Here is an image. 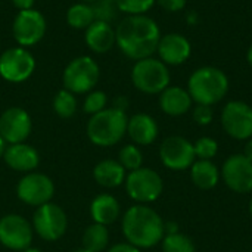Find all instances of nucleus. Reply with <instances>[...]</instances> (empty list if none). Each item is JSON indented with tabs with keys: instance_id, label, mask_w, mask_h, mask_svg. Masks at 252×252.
<instances>
[{
	"instance_id": "1",
	"label": "nucleus",
	"mask_w": 252,
	"mask_h": 252,
	"mask_svg": "<svg viewBox=\"0 0 252 252\" xmlns=\"http://www.w3.org/2000/svg\"><path fill=\"white\" fill-rule=\"evenodd\" d=\"M161 35V28L154 18L130 15L115 27V46L126 58L136 62L157 53Z\"/></svg>"
},
{
	"instance_id": "2",
	"label": "nucleus",
	"mask_w": 252,
	"mask_h": 252,
	"mask_svg": "<svg viewBox=\"0 0 252 252\" xmlns=\"http://www.w3.org/2000/svg\"><path fill=\"white\" fill-rule=\"evenodd\" d=\"M126 241L139 250H149L161 244L164 238V220L149 205L136 204L130 207L121 220Z\"/></svg>"
},
{
	"instance_id": "3",
	"label": "nucleus",
	"mask_w": 252,
	"mask_h": 252,
	"mask_svg": "<svg viewBox=\"0 0 252 252\" xmlns=\"http://www.w3.org/2000/svg\"><path fill=\"white\" fill-rule=\"evenodd\" d=\"M230 89L227 74L217 66H201L195 69L188 80V92L198 105L213 106L221 102Z\"/></svg>"
},
{
	"instance_id": "4",
	"label": "nucleus",
	"mask_w": 252,
	"mask_h": 252,
	"mask_svg": "<svg viewBox=\"0 0 252 252\" xmlns=\"http://www.w3.org/2000/svg\"><path fill=\"white\" fill-rule=\"evenodd\" d=\"M127 112L106 108L90 117L86 133L89 140L99 148H109L120 143L127 134Z\"/></svg>"
},
{
	"instance_id": "5",
	"label": "nucleus",
	"mask_w": 252,
	"mask_h": 252,
	"mask_svg": "<svg viewBox=\"0 0 252 252\" xmlns=\"http://www.w3.org/2000/svg\"><path fill=\"white\" fill-rule=\"evenodd\" d=\"M171 81L168 66L158 58H145L136 61L131 68L133 86L145 94H159Z\"/></svg>"
},
{
	"instance_id": "6",
	"label": "nucleus",
	"mask_w": 252,
	"mask_h": 252,
	"mask_svg": "<svg viewBox=\"0 0 252 252\" xmlns=\"http://www.w3.org/2000/svg\"><path fill=\"white\" fill-rule=\"evenodd\" d=\"M100 77V69L94 58L81 55L68 62L62 74L63 89L74 94H87L94 90Z\"/></svg>"
},
{
	"instance_id": "7",
	"label": "nucleus",
	"mask_w": 252,
	"mask_h": 252,
	"mask_svg": "<svg viewBox=\"0 0 252 252\" xmlns=\"http://www.w3.org/2000/svg\"><path fill=\"white\" fill-rule=\"evenodd\" d=\"M126 192L136 204H152L164 192V182L158 171L149 167H140L128 171L126 182Z\"/></svg>"
},
{
	"instance_id": "8",
	"label": "nucleus",
	"mask_w": 252,
	"mask_h": 252,
	"mask_svg": "<svg viewBox=\"0 0 252 252\" xmlns=\"http://www.w3.org/2000/svg\"><path fill=\"white\" fill-rule=\"evenodd\" d=\"M31 224L38 238L47 242H55L66 233L68 217L58 204L47 202L35 208Z\"/></svg>"
},
{
	"instance_id": "9",
	"label": "nucleus",
	"mask_w": 252,
	"mask_h": 252,
	"mask_svg": "<svg viewBox=\"0 0 252 252\" xmlns=\"http://www.w3.org/2000/svg\"><path fill=\"white\" fill-rule=\"evenodd\" d=\"M35 65V58L27 47H9L0 55V77L9 83L19 84L31 78Z\"/></svg>"
},
{
	"instance_id": "10",
	"label": "nucleus",
	"mask_w": 252,
	"mask_h": 252,
	"mask_svg": "<svg viewBox=\"0 0 252 252\" xmlns=\"http://www.w3.org/2000/svg\"><path fill=\"white\" fill-rule=\"evenodd\" d=\"M47 31V21L37 9L18 10L12 22L13 40L21 47L35 46Z\"/></svg>"
},
{
	"instance_id": "11",
	"label": "nucleus",
	"mask_w": 252,
	"mask_h": 252,
	"mask_svg": "<svg viewBox=\"0 0 252 252\" xmlns=\"http://www.w3.org/2000/svg\"><path fill=\"white\" fill-rule=\"evenodd\" d=\"M55 195L53 180L37 171L24 174L16 185V196L21 202L30 207H41L47 202H52Z\"/></svg>"
},
{
	"instance_id": "12",
	"label": "nucleus",
	"mask_w": 252,
	"mask_h": 252,
	"mask_svg": "<svg viewBox=\"0 0 252 252\" xmlns=\"http://www.w3.org/2000/svg\"><path fill=\"white\" fill-rule=\"evenodd\" d=\"M220 121L224 133L232 139L248 140L252 137V106L247 102H227L221 109Z\"/></svg>"
},
{
	"instance_id": "13",
	"label": "nucleus",
	"mask_w": 252,
	"mask_h": 252,
	"mask_svg": "<svg viewBox=\"0 0 252 252\" xmlns=\"http://www.w3.org/2000/svg\"><path fill=\"white\" fill-rule=\"evenodd\" d=\"M34 239L32 224L19 214H6L0 219V244L12 251H25Z\"/></svg>"
},
{
	"instance_id": "14",
	"label": "nucleus",
	"mask_w": 252,
	"mask_h": 252,
	"mask_svg": "<svg viewBox=\"0 0 252 252\" xmlns=\"http://www.w3.org/2000/svg\"><path fill=\"white\" fill-rule=\"evenodd\" d=\"M159 159L171 171H185L196 161L193 143L183 136H168L159 146Z\"/></svg>"
},
{
	"instance_id": "15",
	"label": "nucleus",
	"mask_w": 252,
	"mask_h": 252,
	"mask_svg": "<svg viewBox=\"0 0 252 252\" xmlns=\"http://www.w3.org/2000/svg\"><path fill=\"white\" fill-rule=\"evenodd\" d=\"M220 177L235 193L252 192V162L244 154L227 157L220 168Z\"/></svg>"
},
{
	"instance_id": "16",
	"label": "nucleus",
	"mask_w": 252,
	"mask_h": 252,
	"mask_svg": "<svg viewBox=\"0 0 252 252\" xmlns=\"http://www.w3.org/2000/svg\"><path fill=\"white\" fill-rule=\"evenodd\" d=\"M32 130L30 114L19 106H10L0 115V136L6 145L24 143Z\"/></svg>"
},
{
	"instance_id": "17",
	"label": "nucleus",
	"mask_w": 252,
	"mask_h": 252,
	"mask_svg": "<svg viewBox=\"0 0 252 252\" xmlns=\"http://www.w3.org/2000/svg\"><path fill=\"white\" fill-rule=\"evenodd\" d=\"M157 55L167 66H179L189 61L192 55V44L183 34L168 32L161 35Z\"/></svg>"
},
{
	"instance_id": "18",
	"label": "nucleus",
	"mask_w": 252,
	"mask_h": 252,
	"mask_svg": "<svg viewBox=\"0 0 252 252\" xmlns=\"http://www.w3.org/2000/svg\"><path fill=\"white\" fill-rule=\"evenodd\" d=\"M1 158L9 168L24 174L34 171L40 164V155L37 149L25 142L6 145Z\"/></svg>"
},
{
	"instance_id": "19",
	"label": "nucleus",
	"mask_w": 252,
	"mask_h": 252,
	"mask_svg": "<svg viewBox=\"0 0 252 252\" xmlns=\"http://www.w3.org/2000/svg\"><path fill=\"white\" fill-rule=\"evenodd\" d=\"M127 134L134 145L149 146L158 139L159 127H158L157 120L152 115L145 114V112H139V114L128 117Z\"/></svg>"
},
{
	"instance_id": "20",
	"label": "nucleus",
	"mask_w": 252,
	"mask_h": 252,
	"mask_svg": "<svg viewBox=\"0 0 252 252\" xmlns=\"http://www.w3.org/2000/svg\"><path fill=\"white\" fill-rule=\"evenodd\" d=\"M159 108L168 117H182L192 111L193 100L188 89L180 86H168L159 93Z\"/></svg>"
},
{
	"instance_id": "21",
	"label": "nucleus",
	"mask_w": 252,
	"mask_h": 252,
	"mask_svg": "<svg viewBox=\"0 0 252 252\" xmlns=\"http://www.w3.org/2000/svg\"><path fill=\"white\" fill-rule=\"evenodd\" d=\"M84 41L94 53H106L115 46V28L111 22L96 19L84 30Z\"/></svg>"
},
{
	"instance_id": "22",
	"label": "nucleus",
	"mask_w": 252,
	"mask_h": 252,
	"mask_svg": "<svg viewBox=\"0 0 252 252\" xmlns=\"http://www.w3.org/2000/svg\"><path fill=\"white\" fill-rule=\"evenodd\" d=\"M120 214H121L120 202L115 196L109 193L97 195L90 204V216L93 223L103 224L108 227L120 219Z\"/></svg>"
},
{
	"instance_id": "23",
	"label": "nucleus",
	"mask_w": 252,
	"mask_h": 252,
	"mask_svg": "<svg viewBox=\"0 0 252 252\" xmlns=\"http://www.w3.org/2000/svg\"><path fill=\"white\" fill-rule=\"evenodd\" d=\"M126 177H127V171L118 162V159H102L93 168L94 182L106 189H115L124 185Z\"/></svg>"
},
{
	"instance_id": "24",
	"label": "nucleus",
	"mask_w": 252,
	"mask_h": 252,
	"mask_svg": "<svg viewBox=\"0 0 252 252\" xmlns=\"http://www.w3.org/2000/svg\"><path fill=\"white\" fill-rule=\"evenodd\" d=\"M192 183L201 190H211L220 182V168L208 159H196L189 168Z\"/></svg>"
},
{
	"instance_id": "25",
	"label": "nucleus",
	"mask_w": 252,
	"mask_h": 252,
	"mask_svg": "<svg viewBox=\"0 0 252 252\" xmlns=\"http://www.w3.org/2000/svg\"><path fill=\"white\" fill-rule=\"evenodd\" d=\"M65 19L71 28L86 30L96 21V15H94V9L92 3L77 1L66 9Z\"/></svg>"
},
{
	"instance_id": "26",
	"label": "nucleus",
	"mask_w": 252,
	"mask_h": 252,
	"mask_svg": "<svg viewBox=\"0 0 252 252\" xmlns=\"http://www.w3.org/2000/svg\"><path fill=\"white\" fill-rule=\"evenodd\" d=\"M109 245V230L103 224L92 223L83 233L81 238V248L90 252L106 251Z\"/></svg>"
},
{
	"instance_id": "27",
	"label": "nucleus",
	"mask_w": 252,
	"mask_h": 252,
	"mask_svg": "<svg viewBox=\"0 0 252 252\" xmlns=\"http://www.w3.org/2000/svg\"><path fill=\"white\" fill-rule=\"evenodd\" d=\"M53 111L59 118L68 120L72 118L77 112L78 103H77V97L74 93L68 92L66 89H61L56 92L53 102H52Z\"/></svg>"
},
{
	"instance_id": "28",
	"label": "nucleus",
	"mask_w": 252,
	"mask_h": 252,
	"mask_svg": "<svg viewBox=\"0 0 252 252\" xmlns=\"http://www.w3.org/2000/svg\"><path fill=\"white\" fill-rule=\"evenodd\" d=\"M162 252H196L193 241L185 233L164 235L161 241Z\"/></svg>"
},
{
	"instance_id": "29",
	"label": "nucleus",
	"mask_w": 252,
	"mask_h": 252,
	"mask_svg": "<svg viewBox=\"0 0 252 252\" xmlns=\"http://www.w3.org/2000/svg\"><path fill=\"white\" fill-rule=\"evenodd\" d=\"M118 162L126 168V171H133L143 167V154L140 148L134 143L126 145L120 149Z\"/></svg>"
},
{
	"instance_id": "30",
	"label": "nucleus",
	"mask_w": 252,
	"mask_h": 252,
	"mask_svg": "<svg viewBox=\"0 0 252 252\" xmlns=\"http://www.w3.org/2000/svg\"><path fill=\"white\" fill-rule=\"evenodd\" d=\"M118 12L130 15H146L157 3V0H115Z\"/></svg>"
},
{
	"instance_id": "31",
	"label": "nucleus",
	"mask_w": 252,
	"mask_h": 252,
	"mask_svg": "<svg viewBox=\"0 0 252 252\" xmlns=\"http://www.w3.org/2000/svg\"><path fill=\"white\" fill-rule=\"evenodd\" d=\"M108 108V96L105 92L102 90H92L86 94L84 103H83V109L86 114H89L90 117Z\"/></svg>"
},
{
	"instance_id": "32",
	"label": "nucleus",
	"mask_w": 252,
	"mask_h": 252,
	"mask_svg": "<svg viewBox=\"0 0 252 252\" xmlns=\"http://www.w3.org/2000/svg\"><path fill=\"white\" fill-rule=\"evenodd\" d=\"M193 149H195L196 159L213 161V158H216V155L219 154V142L214 137L204 136L193 143Z\"/></svg>"
},
{
	"instance_id": "33",
	"label": "nucleus",
	"mask_w": 252,
	"mask_h": 252,
	"mask_svg": "<svg viewBox=\"0 0 252 252\" xmlns=\"http://www.w3.org/2000/svg\"><path fill=\"white\" fill-rule=\"evenodd\" d=\"M92 6L94 9L96 19H100V21L111 22L112 19H115V16L118 13L115 0H96L92 3Z\"/></svg>"
},
{
	"instance_id": "34",
	"label": "nucleus",
	"mask_w": 252,
	"mask_h": 252,
	"mask_svg": "<svg viewBox=\"0 0 252 252\" xmlns=\"http://www.w3.org/2000/svg\"><path fill=\"white\" fill-rule=\"evenodd\" d=\"M192 118L193 121L198 124V126H210L214 120V111H213V106H208V105H195L192 108Z\"/></svg>"
},
{
	"instance_id": "35",
	"label": "nucleus",
	"mask_w": 252,
	"mask_h": 252,
	"mask_svg": "<svg viewBox=\"0 0 252 252\" xmlns=\"http://www.w3.org/2000/svg\"><path fill=\"white\" fill-rule=\"evenodd\" d=\"M157 3L165 12L177 13V12H180V10H183L186 7L188 0H157Z\"/></svg>"
},
{
	"instance_id": "36",
	"label": "nucleus",
	"mask_w": 252,
	"mask_h": 252,
	"mask_svg": "<svg viewBox=\"0 0 252 252\" xmlns=\"http://www.w3.org/2000/svg\"><path fill=\"white\" fill-rule=\"evenodd\" d=\"M106 252H142V250L133 247L128 242H121V244H115L114 247L108 248Z\"/></svg>"
},
{
	"instance_id": "37",
	"label": "nucleus",
	"mask_w": 252,
	"mask_h": 252,
	"mask_svg": "<svg viewBox=\"0 0 252 252\" xmlns=\"http://www.w3.org/2000/svg\"><path fill=\"white\" fill-rule=\"evenodd\" d=\"M12 4L18 9V10H27V9H32L35 0H10Z\"/></svg>"
},
{
	"instance_id": "38",
	"label": "nucleus",
	"mask_w": 252,
	"mask_h": 252,
	"mask_svg": "<svg viewBox=\"0 0 252 252\" xmlns=\"http://www.w3.org/2000/svg\"><path fill=\"white\" fill-rule=\"evenodd\" d=\"M128 105H130V103H128V99H127V97H124V96H120V97H115L112 108L127 112V108H128Z\"/></svg>"
},
{
	"instance_id": "39",
	"label": "nucleus",
	"mask_w": 252,
	"mask_h": 252,
	"mask_svg": "<svg viewBox=\"0 0 252 252\" xmlns=\"http://www.w3.org/2000/svg\"><path fill=\"white\" fill-rule=\"evenodd\" d=\"M179 224L176 221H164V233L165 235H174L179 233Z\"/></svg>"
},
{
	"instance_id": "40",
	"label": "nucleus",
	"mask_w": 252,
	"mask_h": 252,
	"mask_svg": "<svg viewBox=\"0 0 252 252\" xmlns=\"http://www.w3.org/2000/svg\"><path fill=\"white\" fill-rule=\"evenodd\" d=\"M250 161L252 162V137L251 139H248L247 140V143H245V148H244V152H242Z\"/></svg>"
},
{
	"instance_id": "41",
	"label": "nucleus",
	"mask_w": 252,
	"mask_h": 252,
	"mask_svg": "<svg viewBox=\"0 0 252 252\" xmlns=\"http://www.w3.org/2000/svg\"><path fill=\"white\" fill-rule=\"evenodd\" d=\"M247 61H248V65L252 68V44L250 46L248 52H247Z\"/></svg>"
},
{
	"instance_id": "42",
	"label": "nucleus",
	"mask_w": 252,
	"mask_h": 252,
	"mask_svg": "<svg viewBox=\"0 0 252 252\" xmlns=\"http://www.w3.org/2000/svg\"><path fill=\"white\" fill-rule=\"evenodd\" d=\"M4 148H6V143H4V140L1 139V136H0V158L3 157V152H4Z\"/></svg>"
},
{
	"instance_id": "43",
	"label": "nucleus",
	"mask_w": 252,
	"mask_h": 252,
	"mask_svg": "<svg viewBox=\"0 0 252 252\" xmlns=\"http://www.w3.org/2000/svg\"><path fill=\"white\" fill-rule=\"evenodd\" d=\"M22 252H43V251H40L38 248H31V247H30V248H27L25 251H22Z\"/></svg>"
},
{
	"instance_id": "44",
	"label": "nucleus",
	"mask_w": 252,
	"mask_h": 252,
	"mask_svg": "<svg viewBox=\"0 0 252 252\" xmlns=\"http://www.w3.org/2000/svg\"><path fill=\"white\" fill-rule=\"evenodd\" d=\"M248 210H250V216L252 219V192H251V199H250V205H248Z\"/></svg>"
},
{
	"instance_id": "45",
	"label": "nucleus",
	"mask_w": 252,
	"mask_h": 252,
	"mask_svg": "<svg viewBox=\"0 0 252 252\" xmlns=\"http://www.w3.org/2000/svg\"><path fill=\"white\" fill-rule=\"evenodd\" d=\"M72 252H90V251H87V250H84V248H80V250H75V251H72Z\"/></svg>"
},
{
	"instance_id": "46",
	"label": "nucleus",
	"mask_w": 252,
	"mask_h": 252,
	"mask_svg": "<svg viewBox=\"0 0 252 252\" xmlns=\"http://www.w3.org/2000/svg\"><path fill=\"white\" fill-rule=\"evenodd\" d=\"M80 1H84V3H93V1H96V0H80Z\"/></svg>"
}]
</instances>
